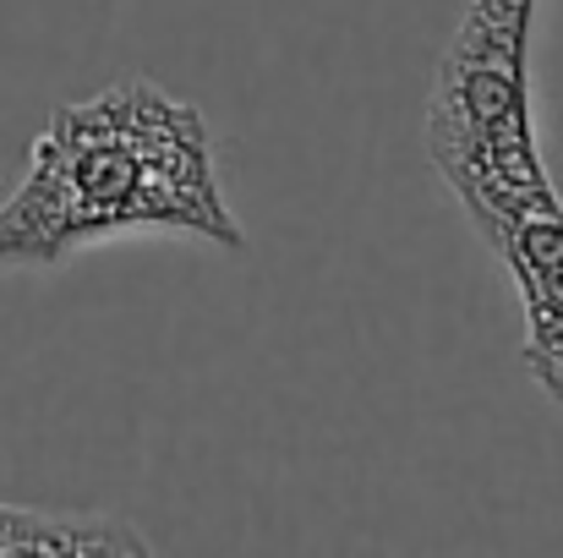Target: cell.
I'll use <instances>...</instances> for the list:
<instances>
[{"instance_id": "obj_1", "label": "cell", "mask_w": 563, "mask_h": 558, "mask_svg": "<svg viewBox=\"0 0 563 558\" xmlns=\"http://www.w3.org/2000/svg\"><path fill=\"white\" fill-rule=\"evenodd\" d=\"M137 230H176L246 252L202 110L143 77L60 105L33 138L22 182L0 203V274L49 269Z\"/></svg>"}, {"instance_id": "obj_2", "label": "cell", "mask_w": 563, "mask_h": 558, "mask_svg": "<svg viewBox=\"0 0 563 558\" xmlns=\"http://www.w3.org/2000/svg\"><path fill=\"white\" fill-rule=\"evenodd\" d=\"M531 17L537 0H471L427 94V154L487 247L559 203L537 143Z\"/></svg>"}, {"instance_id": "obj_3", "label": "cell", "mask_w": 563, "mask_h": 558, "mask_svg": "<svg viewBox=\"0 0 563 558\" xmlns=\"http://www.w3.org/2000/svg\"><path fill=\"white\" fill-rule=\"evenodd\" d=\"M526 307V368L537 389L563 405V197L531 208L487 247Z\"/></svg>"}, {"instance_id": "obj_4", "label": "cell", "mask_w": 563, "mask_h": 558, "mask_svg": "<svg viewBox=\"0 0 563 558\" xmlns=\"http://www.w3.org/2000/svg\"><path fill=\"white\" fill-rule=\"evenodd\" d=\"M148 537L104 510L0 504V558H143Z\"/></svg>"}]
</instances>
